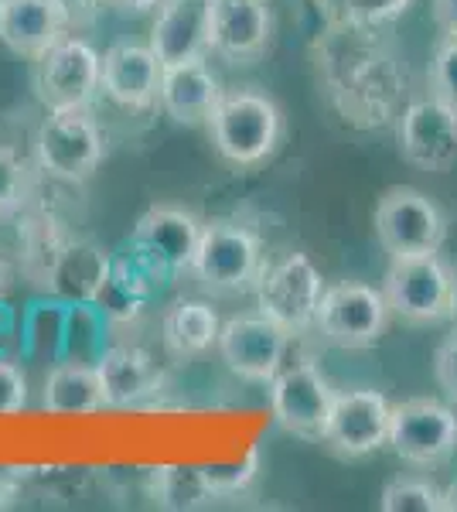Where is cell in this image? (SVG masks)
<instances>
[{"label":"cell","mask_w":457,"mask_h":512,"mask_svg":"<svg viewBox=\"0 0 457 512\" xmlns=\"http://www.w3.org/2000/svg\"><path fill=\"white\" fill-rule=\"evenodd\" d=\"M212 147L232 168H260L280 151L284 140V110L267 89L232 86L215 103L209 123Z\"/></svg>","instance_id":"obj_1"},{"label":"cell","mask_w":457,"mask_h":512,"mask_svg":"<svg viewBox=\"0 0 457 512\" xmlns=\"http://www.w3.org/2000/svg\"><path fill=\"white\" fill-rule=\"evenodd\" d=\"M263 239L243 219H209L202 226L198 250L191 256L188 274L212 297H236L256 291L263 274Z\"/></svg>","instance_id":"obj_2"},{"label":"cell","mask_w":457,"mask_h":512,"mask_svg":"<svg viewBox=\"0 0 457 512\" xmlns=\"http://www.w3.org/2000/svg\"><path fill=\"white\" fill-rule=\"evenodd\" d=\"M106 158V134L93 106H55L35 134V164L41 175L82 185Z\"/></svg>","instance_id":"obj_3"},{"label":"cell","mask_w":457,"mask_h":512,"mask_svg":"<svg viewBox=\"0 0 457 512\" xmlns=\"http://www.w3.org/2000/svg\"><path fill=\"white\" fill-rule=\"evenodd\" d=\"M382 294L396 318L410 325H434V321L451 318L457 277L440 253L389 256Z\"/></svg>","instance_id":"obj_4"},{"label":"cell","mask_w":457,"mask_h":512,"mask_svg":"<svg viewBox=\"0 0 457 512\" xmlns=\"http://www.w3.org/2000/svg\"><path fill=\"white\" fill-rule=\"evenodd\" d=\"M389 301L382 287H372L365 280H335L324 287L314 332L324 342L345 352H362L379 345V338L389 328Z\"/></svg>","instance_id":"obj_5"},{"label":"cell","mask_w":457,"mask_h":512,"mask_svg":"<svg viewBox=\"0 0 457 512\" xmlns=\"http://www.w3.org/2000/svg\"><path fill=\"white\" fill-rule=\"evenodd\" d=\"M324 277L307 253H287L263 267L256 280V311L287 328L290 335L314 332L318 304L324 294Z\"/></svg>","instance_id":"obj_6"},{"label":"cell","mask_w":457,"mask_h":512,"mask_svg":"<svg viewBox=\"0 0 457 512\" xmlns=\"http://www.w3.org/2000/svg\"><path fill=\"white\" fill-rule=\"evenodd\" d=\"M372 222H376L379 246L389 256L440 253L447 239V219L440 205L413 185L386 188L376 202Z\"/></svg>","instance_id":"obj_7"},{"label":"cell","mask_w":457,"mask_h":512,"mask_svg":"<svg viewBox=\"0 0 457 512\" xmlns=\"http://www.w3.org/2000/svg\"><path fill=\"white\" fill-rule=\"evenodd\" d=\"M389 451L413 468H437L457 451V410L451 400L413 396L393 403Z\"/></svg>","instance_id":"obj_8"},{"label":"cell","mask_w":457,"mask_h":512,"mask_svg":"<svg viewBox=\"0 0 457 512\" xmlns=\"http://www.w3.org/2000/svg\"><path fill=\"white\" fill-rule=\"evenodd\" d=\"M335 386L321 373L314 359L284 362L280 373L270 379V410L280 431L301 441H321L324 424H328L331 403H335Z\"/></svg>","instance_id":"obj_9"},{"label":"cell","mask_w":457,"mask_h":512,"mask_svg":"<svg viewBox=\"0 0 457 512\" xmlns=\"http://www.w3.org/2000/svg\"><path fill=\"white\" fill-rule=\"evenodd\" d=\"M35 93L45 110L55 106H93L103 93V55L79 35L58 38L35 59Z\"/></svg>","instance_id":"obj_10"},{"label":"cell","mask_w":457,"mask_h":512,"mask_svg":"<svg viewBox=\"0 0 457 512\" xmlns=\"http://www.w3.org/2000/svg\"><path fill=\"white\" fill-rule=\"evenodd\" d=\"M290 342H294V335L263 311H243V315L222 321L215 352L222 355L229 373L239 376L243 383L270 386V379L287 362Z\"/></svg>","instance_id":"obj_11"},{"label":"cell","mask_w":457,"mask_h":512,"mask_svg":"<svg viewBox=\"0 0 457 512\" xmlns=\"http://www.w3.org/2000/svg\"><path fill=\"white\" fill-rule=\"evenodd\" d=\"M389 420H393V403L386 400V393L372 390V386L338 390L321 444H328L338 458L348 461L369 458V454L389 448Z\"/></svg>","instance_id":"obj_12"},{"label":"cell","mask_w":457,"mask_h":512,"mask_svg":"<svg viewBox=\"0 0 457 512\" xmlns=\"http://www.w3.org/2000/svg\"><path fill=\"white\" fill-rule=\"evenodd\" d=\"M400 154L430 175H447L457 164V110L434 93L413 99L400 117Z\"/></svg>","instance_id":"obj_13"},{"label":"cell","mask_w":457,"mask_h":512,"mask_svg":"<svg viewBox=\"0 0 457 512\" xmlns=\"http://www.w3.org/2000/svg\"><path fill=\"white\" fill-rule=\"evenodd\" d=\"M205 222L178 205H154L137 219L130 233V250L144 256L161 277L188 274Z\"/></svg>","instance_id":"obj_14"},{"label":"cell","mask_w":457,"mask_h":512,"mask_svg":"<svg viewBox=\"0 0 457 512\" xmlns=\"http://www.w3.org/2000/svg\"><path fill=\"white\" fill-rule=\"evenodd\" d=\"M273 45L267 0H209V52L232 65H253Z\"/></svg>","instance_id":"obj_15"},{"label":"cell","mask_w":457,"mask_h":512,"mask_svg":"<svg viewBox=\"0 0 457 512\" xmlns=\"http://www.w3.org/2000/svg\"><path fill=\"white\" fill-rule=\"evenodd\" d=\"M161 72L151 45L116 41L103 52V96L127 113H151L161 99Z\"/></svg>","instance_id":"obj_16"},{"label":"cell","mask_w":457,"mask_h":512,"mask_svg":"<svg viewBox=\"0 0 457 512\" xmlns=\"http://www.w3.org/2000/svg\"><path fill=\"white\" fill-rule=\"evenodd\" d=\"M106 410H134L164 390V369L140 345H113L96 359Z\"/></svg>","instance_id":"obj_17"},{"label":"cell","mask_w":457,"mask_h":512,"mask_svg":"<svg viewBox=\"0 0 457 512\" xmlns=\"http://www.w3.org/2000/svg\"><path fill=\"white\" fill-rule=\"evenodd\" d=\"M222 93H226V86H222V79L215 76L205 59L174 62L164 65L161 72V99H157V106L181 127H205Z\"/></svg>","instance_id":"obj_18"},{"label":"cell","mask_w":457,"mask_h":512,"mask_svg":"<svg viewBox=\"0 0 457 512\" xmlns=\"http://www.w3.org/2000/svg\"><path fill=\"white\" fill-rule=\"evenodd\" d=\"M161 65L209 55V0H161L154 11L151 41Z\"/></svg>","instance_id":"obj_19"},{"label":"cell","mask_w":457,"mask_h":512,"mask_svg":"<svg viewBox=\"0 0 457 512\" xmlns=\"http://www.w3.org/2000/svg\"><path fill=\"white\" fill-rule=\"evenodd\" d=\"M69 28V14L58 0H0V41L14 55L38 59Z\"/></svg>","instance_id":"obj_20"},{"label":"cell","mask_w":457,"mask_h":512,"mask_svg":"<svg viewBox=\"0 0 457 512\" xmlns=\"http://www.w3.org/2000/svg\"><path fill=\"white\" fill-rule=\"evenodd\" d=\"M222 318L212 308V301L202 297H181L161 315V342L171 359L195 362L209 355L219 345Z\"/></svg>","instance_id":"obj_21"},{"label":"cell","mask_w":457,"mask_h":512,"mask_svg":"<svg viewBox=\"0 0 457 512\" xmlns=\"http://www.w3.org/2000/svg\"><path fill=\"white\" fill-rule=\"evenodd\" d=\"M41 407L55 417H86L106 410L96 362H82V359L58 362L52 373L45 376Z\"/></svg>","instance_id":"obj_22"},{"label":"cell","mask_w":457,"mask_h":512,"mask_svg":"<svg viewBox=\"0 0 457 512\" xmlns=\"http://www.w3.org/2000/svg\"><path fill=\"white\" fill-rule=\"evenodd\" d=\"M147 495L157 509L168 512H198L219 502L209 472L195 465H157L147 472Z\"/></svg>","instance_id":"obj_23"},{"label":"cell","mask_w":457,"mask_h":512,"mask_svg":"<svg viewBox=\"0 0 457 512\" xmlns=\"http://www.w3.org/2000/svg\"><path fill=\"white\" fill-rule=\"evenodd\" d=\"M382 512H444V489L430 478L400 475L382 485L379 492Z\"/></svg>","instance_id":"obj_24"},{"label":"cell","mask_w":457,"mask_h":512,"mask_svg":"<svg viewBox=\"0 0 457 512\" xmlns=\"http://www.w3.org/2000/svg\"><path fill=\"white\" fill-rule=\"evenodd\" d=\"M31 195L28 161L14 147L0 144V219H11L24 209Z\"/></svg>","instance_id":"obj_25"},{"label":"cell","mask_w":457,"mask_h":512,"mask_svg":"<svg viewBox=\"0 0 457 512\" xmlns=\"http://www.w3.org/2000/svg\"><path fill=\"white\" fill-rule=\"evenodd\" d=\"M413 7V0H338L342 21L355 31H376L400 21Z\"/></svg>","instance_id":"obj_26"},{"label":"cell","mask_w":457,"mask_h":512,"mask_svg":"<svg viewBox=\"0 0 457 512\" xmlns=\"http://www.w3.org/2000/svg\"><path fill=\"white\" fill-rule=\"evenodd\" d=\"M430 93L457 110V35H444L430 59Z\"/></svg>","instance_id":"obj_27"},{"label":"cell","mask_w":457,"mask_h":512,"mask_svg":"<svg viewBox=\"0 0 457 512\" xmlns=\"http://www.w3.org/2000/svg\"><path fill=\"white\" fill-rule=\"evenodd\" d=\"M209 482L219 499H232V495H243L249 485L260 475V451H249L243 465H229V468H205Z\"/></svg>","instance_id":"obj_28"},{"label":"cell","mask_w":457,"mask_h":512,"mask_svg":"<svg viewBox=\"0 0 457 512\" xmlns=\"http://www.w3.org/2000/svg\"><path fill=\"white\" fill-rule=\"evenodd\" d=\"M28 407V376L14 359H0V417H14Z\"/></svg>","instance_id":"obj_29"},{"label":"cell","mask_w":457,"mask_h":512,"mask_svg":"<svg viewBox=\"0 0 457 512\" xmlns=\"http://www.w3.org/2000/svg\"><path fill=\"white\" fill-rule=\"evenodd\" d=\"M434 379L447 400L457 403V325L451 328V335H444V342L434 352Z\"/></svg>","instance_id":"obj_30"},{"label":"cell","mask_w":457,"mask_h":512,"mask_svg":"<svg viewBox=\"0 0 457 512\" xmlns=\"http://www.w3.org/2000/svg\"><path fill=\"white\" fill-rule=\"evenodd\" d=\"M69 14V24L72 28H86L99 18V11L106 7V0H58Z\"/></svg>","instance_id":"obj_31"},{"label":"cell","mask_w":457,"mask_h":512,"mask_svg":"<svg viewBox=\"0 0 457 512\" xmlns=\"http://www.w3.org/2000/svg\"><path fill=\"white\" fill-rule=\"evenodd\" d=\"M440 35H457V0H430Z\"/></svg>","instance_id":"obj_32"},{"label":"cell","mask_w":457,"mask_h":512,"mask_svg":"<svg viewBox=\"0 0 457 512\" xmlns=\"http://www.w3.org/2000/svg\"><path fill=\"white\" fill-rule=\"evenodd\" d=\"M106 7H116L123 14H151L161 7V0H106Z\"/></svg>","instance_id":"obj_33"},{"label":"cell","mask_w":457,"mask_h":512,"mask_svg":"<svg viewBox=\"0 0 457 512\" xmlns=\"http://www.w3.org/2000/svg\"><path fill=\"white\" fill-rule=\"evenodd\" d=\"M444 512H457V482L444 489Z\"/></svg>","instance_id":"obj_34"},{"label":"cell","mask_w":457,"mask_h":512,"mask_svg":"<svg viewBox=\"0 0 457 512\" xmlns=\"http://www.w3.org/2000/svg\"><path fill=\"white\" fill-rule=\"evenodd\" d=\"M11 291V270H7V263L0 260V297Z\"/></svg>","instance_id":"obj_35"}]
</instances>
